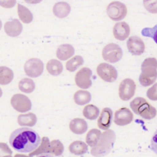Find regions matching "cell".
Instances as JSON below:
<instances>
[{
  "label": "cell",
  "instance_id": "cell-3",
  "mask_svg": "<svg viewBox=\"0 0 157 157\" xmlns=\"http://www.w3.org/2000/svg\"><path fill=\"white\" fill-rule=\"evenodd\" d=\"M115 140H116V134L113 130H105L101 134L100 140L94 148H91V154L94 156L101 157L106 155L110 152L113 148Z\"/></svg>",
  "mask_w": 157,
  "mask_h": 157
},
{
  "label": "cell",
  "instance_id": "cell-2",
  "mask_svg": "<svg viewBox=\"0 0 157 157\" xmlns=\"http://www.w3.org/2000/svg\"><path fill=\"white\" fill-rule=\"evenodd\" d=\"M157 79V60L155 57H148L141 64V73L139 82L141 86H148L155 83Z\"/></svg>",
  "mask_w": 157,
  "mask_h": 157
},
{
  "label": "cell",
  "instance_id": "cell-8",
  "mask_svg": "<svg viewBox=\"0 0 157 157\" xmlns=\"http://www.w3.org/2000/svg\"><path fill=\"white\" fill-rule=\"evenodd\" d=\"M97 73L102 80L107 82H114L118 77L117 70L108 63H101L97 67Z\"/></svg>",
  "mask_w": 157,
  "mask_h": 157
},
{
  "label": "cell",
  "instance_id": "cell-38",
  "mask_svg": "<svg viewBox=\"0 0 157 157\" xmlns=\"http://www.w3.org/2000/svg\"><path fill=\"white\" fill-rule=\"evenodd\" d=\"M14 157H30V156H26L25 155H21V154H17L14 155Z\"/></svg>",
  "mask_w": 157,
  "mask_h": 157
},
{
  "label": "cell",
  "instance_id": "cell-15",
  "mask_svg": "<svg viewBox=\"0 0 157 157\" xmlns=\"http://www.w3.org/2000/svg\"><path fill=\"white\" fill-rule=\"evenodd\" d=\"M113 110L109 108H105L102 109L100 116L98 118V126L100 129L107 130L112 124V120H113Z\"/></svg>",
  "mask_w": 157,
  "mask_h": 157
},
{
  "label": "cell",
  "instance_id": "cell-5",
  "mask_svg": "<svg viewBox=\"0 0 157 157\" xmlns=\"http://www.w3.org/2000/svg\"><path fill=\"white\" fill-rule=\"evenodd\" d=\"M106 12L111 20L114 21H120L127 16V7L123 2L114 1L108 5Z\"/></svg>",
  "mask_w": 157,
  "mask_h": 157
},
{
  "label": "cell",
  "instance_id": "cell-13",
  "mask_svg": "<svg viewBox=\"0 0 157 157\" xmlns=\"http://www.w3.org/2000/svg\"><path fill=\"white\" fill-rule=\"evenodd\" d=\"M127 47L130 54L136 56L141 55L145 50V43L138 36H131L129 38L127 42Z\"/></svg>",
  "mask_w": 157,
  "mask_h": 157
},
{
  "label": "cell",
  "instance_id": "cell-10",
  "mask_svg": "<svg viewBox=\"0 0 157 157\" xmlns=\"http://www.w3.org/2000/svg\"><path fill=\"white\" fill-rule=\"evenodd\" d=\"M10 104L12 107L19 113H26L32 109L30 99L21 94H16L11 98Z\"/></svg>",
  "mask_w": 157,
  "mask_h": 157
},
{
  "label": "cell",
  "instance_id": "cell-39",
  "mask_svg": "<svg viewBox=\"0 0 157 157\" xmlns=\"http://www.w3.org/2000/svg\"><path fill=\"white\" fill-rule=\"evenodd\" d=\"M2 89L0 88V98L2 97Z\"/></svg>",
  "mask_w": 157,
  "mask_h": 157
},
{
  "label": "cell",
  "instance_id": "cell-1",
  "mask_svg": "<svg viewBox=\"0 0 157 157\" xmlns=\"http://www.w3.org/2000/svg\"><path fill=\"white\" fill-rule=\"evenodd\" d=\"M10 144L18 152H32L41 144V137L33 129L21 127L17 129L10 137Z\"/></svg>",
  "mask_w": 157,
  "mask_h": 157
},
{
  "label": "cell",
  "instance_id": "cell-28",
  "mask_svg": "<svg viewBox=\"0 0 157 157\" xmlns=\"http://www.w3.org/2000/svg\"><path fill=\"white\" fill-rule=\"evenodd\" d=\"M18 87L20 90L26 94H30L33 92L36 88V84L32 78H24L18 83Z\"/></svg>",
  "mask_w": 157,
  "mask_h": 157
},
{
  "label": "cell",
  "instance_id": "cell-4",
  "mask_svg": "<svg viewBox=\"0 0 157 157\" xmlns=\"http://www.w3.org/2000/svg\"><path fill=\"white\" fill-rule=\"evenodd\" d=\"M130 108L135 114L145 120H152L156 116L157 111L155 107L151 105L145 98L138 97L130 102Z\"/></svg>",
  "mask_w": 157,
  "mask_h": 157
},
{
  "label": "cell",
  "instance_id": "cell-36",
  "mask_svg": "<svg viewBox=\"0 0 157 157\" xmlns=\"http://www.w3.org/2000/svg\"><path fill=\"white\" fill-rule=\"evenodd\" d=\"M149 148L152 152L157 154V130H155V132L154 133L153 136H152Z\"/></svg>",
  "mask_w": 157,
  "mask_h": 157
},
{
  "label": "cell",
  "instance_id": "cell-14",
  "mask_svg": "<svg viewBox=\"0 0 157 157\" xmlns=\"http://www.w3.org/2000/svg\"><path fill=\"white\" fill-rule=\"evenodd\" d=\"M130 33V26L126 22H117L113 27V36L115 39L120 41H124L128 38Z\"/></svg>",
  "mask_w": 157,
  "mask_h": 157
},
{
  "label": "cell",
  "instance_id": "cell-26",
  "mask_svg": "<svg viewBox=\"0 0 157 157\" xmlns=\"http://www.w3.org/2000/svg\"><path fill=\"white\" fill-rule=\"evenodd\" d=\"M101 137V132L98 129H91L87 133L86 137V144L90 147L94 148L98 144Z\"/></svg>",
  "mask_w": 157,
  "mask_h": 157
},
{
  "label": "cell",
  "instance_id": "cell-40",
  "mask_svg": "<svg viewBox=\"0 0 157 157\" xmlns=\"http://www.w3.org/2000/svg\"><path fill=\"white\" fill-rule=\"evenodd\" d=\"M2 21H1V20H0V30H1V29H2Z\"/></svg>",
  "mask_w": 157,
  "mask_h": 157
},
{
  "label": "cell",
  "instance_id": "cell-24",
  "mask_svg": "<svg viewBox=\"0 0 157 157\" xmlns=\"http://www.w3.org/2000/svg\"><path fill=\"white\" fill-rule=\"evenodd\" d=\"M17 14L20 20L25 24H29L33 20V14L27 7L21 4H17Z\"/></svg>",
  "mask_w": 157,
  "mask_h": 157
},
{
  "label": "cell",
  "instance_id": "cell-33",
  "mask_svg": "<svg viewBox=\"0 0 157 157\" xmlns=\"http://www.w3.org/2000/svg\"><path fill=\"white\" fill-rule=\"evenodd\" d=\"M144 6L148 12L157 13V1H144Z\"/></svg>",
  "mask_w": 157,
  "mask_h": 157
},
{
  "label": "cell",
  "instance_id": "cell-12",
  "mask_svg": "<svg viewBox=\"0 0 157 157\" xmlns=\"http://www.w3.org/2000/svg\"><path fill=\"white\" fill-rule=\"evenodd\" d=\"M134 115L127 108H121L118 109L114 115V123L118 126H126L132 123Z\"/></svg>",
  "mask_w": 157,
  "mask_h": 157
},
{
  "label": "cell",
  "instance_id": "cell-23",
  "mask_svg": "<svg viewBox=\"0 0 157 157\" xmlns=\"http://www.w3.org/2000/svg\"><path fill=\"white\" fill-rule=\"evenodd\" d=\"M47 70L52 75L57 76L63 71V65L61 61L55 59H52L47 62Z\"/></svg>",
  "mask_w": 157,
  "mask_h": 157
},
{
  "label": "cell",
  "instance_id": "cell-22",
  "mask_svg": "<svg viewBox=\"0 0 157 157\" xmlns=\"http://www.w3.org/2000/svg\"><path fill=\"white\" fill-rule=\"evenodd\" d=\"M74 101L78 105H84L89 103L91 101V94L89 91L83 90H77L73 96Z\"/></svg>",
  "mask_w": 157,
  "mask_h": 157
},
{
  "label": "cell",
  "instance_id": "cell-19",
  "mask_svg": "<svg viewBox=\"0 0 157 157\" xmlns=\"http://www.w3.org/2000/svg\"><path fill=\"white\" fill-rule=\"evenodd\" d=\"M71 12V6L66 2H57L53 7L54 16L58 18H64L68 16Z\"/></svg>",
  "mask_w": 157,
  "mask_h": 157
},
{
  "label": "cell",
  "instance_id": "cell-11",
  "mask_svg": "<svg viewBox=\"0 0 157 157\" xmlns=\"http://www.w3.org/2000/svg\"><path fill=\"white\" fill-rule=\"evenodd\" d=\"M92 71L88 68H82L75 75V82L81 89H88L92 85Z\"/></svg>",
  "mask_w": 157,
  "mask_h": 157
},
{
  "label": "cell",
  "instance_id": "cell-31",
  "mask_svg": "<svg viewBox=\"0 0 157 157\" xmlns=\"http://www.w3.org/2000/svg\"><path fill=\"white\" fill-rule=\"evenodd\" d=\"M50 141H49V138L47 137H43L42 139L41 144L39 148H36L34 152L30 155V157L32 155H39V154L49 153V147H50Z\"/></svg>",
  "mask_w": 157,
  "mask_h": 157
},
{
  "label": "cell",
  "instance_id": "cell-27",
  "mask_svg": "<svg viewBox=\"0 0 157 157\" xmlns=\"http://www.w3.org/2000/svg\"><path fill=\"white\" fill-rule=\"evenodd\" d=\"M100 110L97 106L94 105H87L83 108L82 114L86 119L90 120H94L99 116Z\"/></svg>",
  "mask_w": 157,
  "mask_h": 157
},
{
  "label": "cell",
  "instance_id": "cell-20",
  "mask_svg": "<svg viewBox=\"0 0 157 157\" xmlns=\"http://www.w3.org/2000/svg\"><path fill=\"white\" fill-rule=\"evenodd\" d=\"M37 122V117L32 113L27 114H21L17 117V123L20 126L23 127H34Z\"/></svg>",
  "mask_w": 157,
  "mask_h": 157
},
{
  "label": "cell",
  "instance_id": "cell-30",
  "mask_svg": "<svg viewBox=\"0 0 157 157\" xmlns=\"http://www.w3.org/2000/svg\"><path fill=\"white\" fill-rule=\"evenodd\" d=\"M63 152H64V145L59 140H54L50 141L49 153L59 156L63 153Z\"/></svg>",
  "mask_w": 157,
  "mask_h": 157
},
{
  "label": "cell",
  "instance_id": "cell-17",
  "mask_svg": "<svg viewBox=\"0 0 157 157\" xmlns=\"http://www.w3.org/2000/svg\"><path fill=\"white\" fill-rule=\"evenodd\" d=\"M69 129L71 132L75 134H83L88 129L87 123L83 119L75 118L70 121Z\"/></svg>",
  "mask_w": 157,
  "mask_h": 157
},
{
  "label": "cell",
  "instance_id": "cell-34",
  "mask_svg": "<svg viewBox=\"0 0 157 157\" xmlns=\"http://www.w3.org/2000/svg\"><path fill=\"white\" fill-rule=\"evenodd\" d=\"M147 97L152 101H157V82L147 90Z\"/></svg>",
  "mask_w": 157,
  "mask_h": 157
},
{
  "label": "cell",
  "instance_id": "cell-7",
  "mask_svg": "<svg viewBox=\"0 0 157 157\" xmlns=\"http://www.w3.org/2000/svg\"><path fill=\"white\" fill-rule=\"evenodd\" d=\"M44 69L43 62L39 58H31L25 62L24 70L25 74L31 78H37L41 75Z\"/></svg>",
  "mask_w": 157,
  "mask_h": 157
},
{
  "label": "cell",
  "instance_id": "cell-35",
  "mask_svg": "<svg viewBox=\"0 0 157 157\" xmlns=\"http://www.w3.org/2000/svg\"><path fill=\"white\" fill-rule=\"evenodd\" d=\"M11 154H12V150L8 146L7 144L0 142V157L11 155Z\"/></svg>",
  "mask_w": 157,
  "mask_h": 157
},
{
  "label": "cell",
  "instance_id": "cell-6",
  "mask_svg": "<svg viewBox=\"0 0 157 157\" xmlns=\"http://www.w3.org/2000/svg\"><path fill=\"white\" fill-rule=\"evenodd\" d=\"M123 57V50L119 45L109 43L102 50V57L109 63H116L120 61Z\"/></svg>",
  "mask_w": 157,
  "mask_h": 157
},
{
  "label": "cell",
  "instance_id": "cell-32",
  "mask_svg": "<svg viewBox=\"0 0 157 157\" xmlns=\"http://www.w3.org/2000/svg\"><path fill=\"white\" fill-rule=\"evenodd\" d=\"M141 34L146 37H150L153 39L157 44V25L153 28H145L141 31Z\"/></svg>",
  "mask_w": 157,
  "mask_h": 157
},
{
  "label": "cell",
  "instance_id": "cell-25",
  "mask_svg": "<svg viewBox=\"0 0 157 157\" xmlns=\"http://www.w3.org/2000/svg\"><path fill=\"white\" fill-rule=\"evenodd\" d=\"M13 71L6 66H0V85H7L13 79Z\"/></svg>",
  "mask_w": 157,
  "mask_h": 157
},
{
  "label": "cell",
  "instance_id": "cell-21",
  "mask_svg": "<svg viewBox=\"0 0 157 157\" xmlns=\"http://www.w3.org/2000/svg\"><path fill=\"white\" fill-rule=\"evenodd\" d=\"M68 150L74 155H83L88 151V146L86 143L81 141H75L71 142L68 146Z\"/></svg>",
  "mask_w": 157,
  "mask_h": 157
},
{
  "label": "cell",
  "instance_id": "cell-18",
  "mask_svg": "<svg viewBox=\"0 0 157 157\" xmlns=\"http://www.w3.org/2000/svg\"><path fill=\"white\" fill-rule=\"evenodd\" d=\"M75 54L74 47L70 44H62L60 45L57 49L56 56L58 60L65 61L71 58Z\"/></svg>",
  "mask_w": 157,
  "mask_h": 157
},
{
  "label": "cell",
  "instance_id": "cell-29",
  "mask_svg": "<svg viewBox=\"0 0 157 157\" xmlns=\"http://www.w3.org/2000/svg\"><path fill=\"white\" fill-rule=\"evenodd\" d=\"M83 58L81 56H75L67 61L65 68L68 71L73 72V71H76L77 68L82 66L83 64Z\"/></svg>",
  "mask_w": 157,
  "mask_h": 157
},
{
  "label": "cell",
  "instance_id": "cell-37",
  "mask_svg": "<svg viewBox=\"0 0 157 157\" xmlns=\"http://www.w3.org/2000/svg\"><path fill=\"white\" fill-rule=\"evenodd\" d=\"M36 157H54V156L53 155H51V154L43 153V154H41V155H39Z\"/></svg>",
  "mask_w": 157,
  "mask_h": 157
},
{
  "label": "cell",
  "instance_id": "cell-16",
  "mask_svg": "<svg viewBox=\"0 0 157 157\" xmlns=\"http://www.w3.org/2000/svg\"><path fill=\"white\" fill-rule=\"evenodd\" d=\"M23 30V26L19 20L13 19L12 21L6 22L4 25V31L6 34L10 37H17L20 36Z\"/></svg>",
  "mask_w": 157,
  "mask_h": 157
},
{
  "label": "cell",
  "instance_id": "cell-9",
  "mask_svg": "<svg viewBox=\"0 0 157 157\" xmlns=\"http://www.w3.org/2000/svg\"><path fill=\"white\" fill-rule=\"evenodd\" d=\"M136 91V83L131 78L123 79L119 86V96L124 101H129L134 97Z\"/></svg>",
  "mask_w": 157,
  "mask_h": 157
},
{
  "label": "cell",
  "instance_id": "cell-41",
  "mask_svg": "<svg viewBox=\"0 0 157 157\" xmlns=\"http://www.w3.org/2000/svg\"><path fill=\"white\" fill-rule=\"evenodd\" d=\"M2 157H12L11 155H6V156H2Z\"/></svg>",
  "mask_w": 157,
  "mask_h": 157
}]
</instances>
